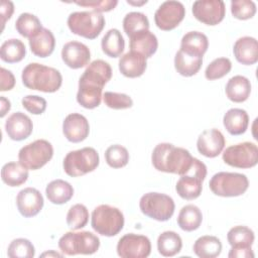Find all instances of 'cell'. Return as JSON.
<instances>
[{
	"label": "cell",
	"mask_w": 258,
	"mask_h": 258,
	"mask_svg": "<svg viewBox=\"0 0 258 258\" xmlns=\"http://www.w3.org/2000/svg\"><path fill=\"white\" fill-rule=\"evenodd\" d=\"M21 79L26 88L44 93L56 92L62 83V77L56 69L38 62L28 63L22 71Z\"/></svg>",
	"instance_id": "3"
},
{
	"label": "cell",
	"mask_w": 258,
	"mask_h": 258,
	"mask_svg": "<svg viewBox=\"0 0 258 258\" xmlns=\"http://www.w3.org/2000/svg\"><path fill=\"white\" fill-rule=\"evenodd\" d=\"M43 204L42 195L34 187H25L21 189L16 197L17 209L25 218L36 216L41 211Z\"/></svg>",
	"instance_id": "17"
},
{
	"label": "cell",
	"mask_w": 258,
	"mask_h": 258,
	"mask_svg": "<svg viewBox=\"0 0 258 258\" xmlns=\"http://www.w3.org/2000/svg\"><path fill=\"white\" fill-rule=\"evenodd\" d=\"M101 47L103 52L108 56L118 57L124 51L125 40L118 29L112 28L103 36L101 40Z\"/></svg>",
	"instance_id": "31"
},
{
	"label": "cell",
	"mask_w": 258,
	"mask_h": 258,
	"mask_svg": "<svg viewBox=\"0 0 258 258\" xmlns=\"http://www.w3.org/2000/svg\"><path fill=\"white\" fill-rule=\"evenodd\" d=\"M53 155V147L45 139H37L25 146L18 152L19 162L27 169L36 170L44 166Z\"/></svg>",
	"instance_id": "11"
},
{
	"label": "cell",
	"mask_w": 258,
	"mask_h": 258,
	"mask_svg": "<svg viewBox=\"0 0 258 258\" xmlns=\"http://www.w3.org/2000/svg\"><path fill=\"white\" fill-rule=\"evenodd\" d=\"M203 64V57L191 56L180 49L174 56V68L176 72L183 77H191L196 75Z\"/></svg>",
	"instance_id": "34"
},
{
	"label": "cell",
	"mask_w": 258,
	"mask_h": 258,
	"mask_svg": "<svg viewBox=\"0 0 258 258\" xmlns=\"http://www.w3.org/2000/svg\"><path fill=\"white\" fill-rule=\"evenodd\" d=\"M28 178V169L20 162H8L2 166L1 179L9 186H19Z\"/></svg>",
	"instance_id": "29"
},
{
	"label": "cell",
	"mask_w": 258,
	"mask_h": 258,
	"mask_svg": "<svg viewBox=\"0 0 258 258\" xmlns=\"http://www.w3.org/2000/svg\"><path fill=\"white\" fill-rule=\"evenodd\" d=\"M232 62L228 57H218L209 63L205 71L206 79L210 81L218 80L230 73Z\"/></svg>",
	"instance_id": "42"
},
{
	"label": "cell",
	"mask_w": 258,
	"mask_h": 258,
	"mask_svg": "<svg viewBox=\"0 0 258 258\" xmlns=\"http://www.w3.org/2000/svg\"><path fill=\"white\" fill-rule=\"evenodd\" d=\"M195 157L188 150L176 147L171 143L157 144L151 155L152 164L158 171L183 175L187 173L194 163Z\"/></svg>",
	"instance_id": "2"
},
{
	"label": "cell",
	"mask_w": 258,
	"mask_h": 258,
	"mask_svg": "<svg viewBox=\"0 0 258 258\" xmlns=\"http://www.w3.org/2000/svg\"><path fill=\"white\" fill-rule=\"evenodd\" d=\"M14 12V4L11 1L2 0L0 5V13H1V23H2V30L4 29L5 23L9 20Z\"/></svg>",
	"instance_id": "48"
},
{
	"label": "cell",
	"mask_w": 258,
	"mask_h": 258,
	"mask_svg": "<svg viewBox=\"0 0 258 258\" xmlns=\"http://www.w3.org/2000/svg\"><path fill=\"white\" fill-rule=\"evenodd\" d=\"M123 28L125 33L130 37L133 34L149 29V20L142 12H129L123 19Z\"/></svg>",
	"instance_id": "38"
},
{
	"label": "cell",
	"mask_w": 258,
	"mask_h": 258,
	"mask_svg": "<svg viewBox=\"0 0 258 258\" xmlns=\"http://www.w3.org/2000/svg\"><path fill=\"white\" fill-rule=\"evenodd\" d=\"M223 160L233 167L251 168L258 162V147L248 141L231 145L223 152Z\"/></svg>",
	"instance_id": "12"
},
{
	"label": "cell",
	"mask_w": 258,
	"mask_h": 258,
	"mask_svg": "<svg viewBox=\"0 0 258 258\" xmlns=\"http://www.w3.org/2000/svg\"><path fill=\"white\" fill-rule=\"evenodd\" d=\"M225 92L228 99L232 102H245L251 93V83L249 79L244 76H234L228 81Z\"/></svg>",
	"instance_id": "27"
},
{
	"label": "cell",
	"mask_w": 258,
	"mask_h": 258,
	"mask_svg": "<svg viewBox=\"0 0 258 258\" xmlns=\"http://www.w3.org/2000/svg\"><path fill=\"white\" fill-rule=\"evenodd\" d=\"M207 176V166L204 162L195 157L194 163L187 173L180 175L175 189L183 200H195L199 198L203 189V181Z\"/></svg>",
	"instance_id": "10"
},
{
	"label": "cell",
	"mask_w": 258,
	"mask_h": 258,
	"mask_svg": "<svg viewBox=\"0 0 258 258\" xmlns=\"http://www.w3.org/2000/svg\"><path fill=\"white\" fill-rule=\"evenodd\" d=\"M22 106L25 110L33 115H40L46 109V101L42 97L36 95H27L21 100Z\"/></svg>",
	"instance_id": "45"
},
{
	"label": "cell",
	"mask_w": 258,
	"mask_h": 258,
	"mask_svg": "<svg viewBox=\"0 0 258 258\" xmlns=\"http://www.w3.org/2000/svg\"><path fill=\"white\" fill-rule=\"evenodd\" d=\"M111 78L112 69L107 61L103 59L92 61L80 78L77 93L78 103L86 109L98 107L102 100L103 88Z\"/></svg>",
	"instance_id": "1"
},
{
	"label": "cell",
	"mask_w": 258,
	"mask_h": 258,
	"mask_svg": "<svg viewBox=\"0 0 258 258\" xmlns=\"http://www.w3.org/2000/svg\"><path fill=\"white\" fill-rule=\"evenodd\" d=\"M0 77H1V84H0V91H9L13 89L15 86V78L13 74L6 70L5 68L0 69Z\"/></svg>",
	"instance_id": "47"
},
{
	"label": "cell",
	"mask_w": 258,
	"mask_h": 258,
	"mask_svg": "<svg viewBox=\"0 0 258 258\" xmlns=\"http://www.w3.org/2000/svg\"><path fill=\"white\" fill-rule=\"evenodd\" d=\"M127 3L128 4H131V5H142V4H145V3H147V1L145 0V1H141V2H133V1H127Z\"/></svg>",
	"instance_id": "52"
},
{
	"label": "cell",
	"mask_w": 258,
	"mask_h": 258,
	"mask_svg": "<svg viewBox=\"0 0 258 258\" xmlns=\"http://www.w3.org/2000/svg\"><path fill=\"white\" fill-rule=\"evenodd\" d=\"M0 102H1V113H0V117H4L6 115V113L10 110L11 108V104L10 101L7 100L5 97H1L0 98Z\"/></svg>",
	"instance_id": "50"
},
{
	"label": "cell",
	"mask_w": 258,
	"mask_h": 258,
	"mask_svg": "<svg viewBox=\"0 0 258 258\" xmlns=\"http://www.w3.org/2000/svg\"><path fill=\"white\" fill-rule=\"evenodd\" d=\"M185 8L179 1L169 0L163 2L155 11L154 21L156 26L164 31L172 30L183 20Z\"/></svg>",
	"instance_id": "13"
},
{
	"label": "cell",
	"mask_w": 258,
	"mask_h": 258,
	"mask_svg": "<svg viewBox=\"0 0 258 258\" xmlns=\"http://www.w3.org/2000/svg\"><path fill=\"white\" fill-rule=\"evenodd\" d=\"M29 46L32 53L39 57H46L53 52L55 38L47 28H42L35 36L29 38Z\"/></svg>",
	"instance_id": "25"
},
{
	"label": "cell",
	"mask_w": 258,
	"mask_h": 258,
	"mask_svg": "<svg viewBox=\"0 0 258 258\" xmlns=\"http://www.w3.org/2000/svg\"><path fill=\"white\" fill-rule=\"evenodd\" d=\"M139 208L145 216L165 222L169 220L174 213V202L171 197L161 192H147L139 201Z\"/></svg>",
	"instance_id": "9"
},
{
	"label": "cell",
	"mask_w": 258,
	"mask_h": 258,
	"mask_svg": "<svg viewBox=\"0 0 258 258\" xmlns=\"http://www.w3.org/2000/svg\"><path fill=\"white\" fill-rule=\"evenodd\" d=\"M130 38V50L138 52L146 58L151 57L157 50L158 40L155 34L149 30H143L133 34Z\"/></svg>",
	"instance_id": "22"
},
{
	"label": "cell",
	"mask_w": 258,
	"mask_h": 258,
	"mask_svg": "<svg viewBox=\"0 0 258 258\" xmlns=\"http://www.w3.org/2000/svg\"><path fill=\"white\" fill-rule=\"evenodd\" d=\"M231 13L239 20L250 19L256 13V4L251 0H234L231 2Z\"/></svg>",
	"instance_id": "43"
},
{
	"label": "cell",
	"mask_w": 258,
	"mask_h": 258,
	"mask_svg": "<svg viewBox=\"0 0 258 258\" xmlns=\"http://www.w3.org/2000/svg\"><path fill=\"white\" fill-rule=\"evenodd\" d=\"M227 239L232 247H251L254 243L255 235L246 226H235L229 230Z\"/></svg>",
	"instance_id": "37"
},
{
	"label": "cell",
	"mask_w": 258,
	"mask_h": 258,
	"mask_svg": "<svg viewBox=\"0 0 258 258\" xmlns=\"http://www.w3.org/2000/svg\"><path fill=\"white\" fill-rule=\"evenodd\" d=\"M45 194L50 203L54 205H62L73 198L74 188L66 180L54 179L46 185Z\"/></svg>",
	"instance_id": "28"
},
{
	"label": "cell",
	"mask_w": 258,
	"mask_h": 258,
	"mask_svg": "<svg viewBox=\"0 0 258 258\" xmlns=\"http://www.w3.org/2000/svg\"><path fill=\"white\" fill-rule=\"evenodd\" d=\"M150 252V240L143 235L126 234L117 244V254L122 258H146Z\"/></svg>",
	"instance_id": "14"
},
{
	"label": "cell",
	"mask_w": 258,
	"mask_h": 258,
	"mask_svg": "<svg viewBox=\"0 0 258 258\" xmlns=\"http://www.w3.org/2000/svg\"><path fill=\"white\" fill-rule=\"evenodd\" d=\"M234 55L242 64L251 66L258 60V43L252 36H243L236 40L233 47Z\"/></svg>",
	"instance_id": "21"
},
{
	"label": "cell",
	"mask_w": 258,
	"mask_h": 258,
	"mask_svg": "<svg viewBox=\"0 0 258 258\" xmlns=\"http://www.w3.org/2000/svg\"><path fill=\"white\" fill-rule=\"evenodd\" d=\"M51 257V256H53V257H61L62 255L61 254H59V253H57V252H54V251H49V252H44V253H42L41 254V257Z\"/></svg>",
	"instance_id": "51"
},
{
	"label": "cell",
	"mask_w": 258,
	"mask_h": 258,
	"mask_svg": "<svg viewBox=\"0 0 258 258\" xmlns=\"http://www.w3.org/2000/svg\"><path fill=\"white\" fill-rule=\"evenodd\" d=\"M226 130L231 135H241L246 132L249 125V116L247 112L240 108L228 110L223 118Z\"/></svg>",
	"instance_id": "26"
},
{
	"label": "cell",
	"mask_w": 258,
	"mask_h": 258,
	"mask_svg": "<svg viewBox=\"0 0 258 258\" xmlns=\"http://www.w3.org/2000/svg\"><path fill=\"white\" fill-rule=\"evenodd\" d=\"M17 32L23 37L31 38L35 36L43 27L37 16L31 13H21L15 22Z\"/></svg>",
	"instance_id": "36"
},
{
	"label": "cell",
	"mask_w": 258,
	"mask_h": 258,
	"mask_svg": "<svg viewBox=\"0 0 258 258\" xmlns=\"http://www.w3.org/2000/svg\"><path fill=\"white\" fill-rule=\"evenodd\" d=\"M26 54L24 43L17 38L5 40L0 48V57L3 61L14 63L22 60Z\"/></svg>",
	"instance_id": "35"
},
{
	"label": "cell",
	"mask_w": 258,
	"mask_h": 258,
	"mask_svg": "<svg viewBox=\"0 0 258 258\" xmlns=\"http://www.w3.org/2000/svg\"><path fill=\"white\" fill-rule=\"evenodd\" d=\"M209 186L216 196L224 198L239 197L248 189L249 180L242 173L221 171L212 176Z\"/></svg>",
	"instance_id": "8"
},
{
	"label": "cell",
	"mask_w": 258,
	"mask_h": 258,
	"mask_svg": "<svg viewBox=\"0 0 258 258\" xmlns=\"http://www.w3.org/2000/svg\"><path fill=\"white\" fill-rule=\"evenodd\" d=\"M68 26L74 34L95 39L105 26V18L95 11H76L69 15Z\"/></svg>",
	"instance_id": "6"
},
{
	"label": "cell",
	"mask_w": 258,
	"mask_h": 258,
	"mask_svg": "<svg viewBox=\"0 0 258 258\" xmlns=\"http://www.w3.org/2000/svg\"><path fill=\"white\" fill-rule=\"evenodd\" d=\"M208 47V37L200 31H189L185 33L180 41V50L191 56L203 57Z\"/></svg>",
	"instance_id": "24"
},
{
	"label": "cell",
	"mask_w": 258,
	"mask_h": 258,
	"mask_svg": "<svg viewBox=\"0 0 258 258\" xmlns=\"http://www.w3.org/2000/svg\"><path fill=\"white\" fill-rule=\"evenodd\" d=\"M79 6L83 7H90L93 11L101 13V12H108L113 10L117 4V0H85V1H76L75 2Z\"/></svg>",
	"instance_id": "46"
},
{
	"label": "cell",
	"mask_w": 258,
	"mask_h": 258,
	"mask_svg": "<svg viewBox=\"0 0 258 258\" xmlns=\"http://www.w3.org/2000/svg\"><path fill=\"white\" fill-rule=\"evenodd\" d=\"M105 159L110 167L121 168L128 163L129 153L124 146L120 144H114L107 148L105 152Z\"/></svg>",
	"instance_id": "39"
},
{
	"label": "cell",
	"mask_w": 258,
	"mask_h": 258,
	"mask_svg": "<svg viewBox=\"0 0 258 258\" xmlns=\"http://www.w3.org/2000/svg\"><path fill=\"white\" fill-rule=\"evenodd\" d=\"M5 130L10 139L21 141L30 136L33 130V124L27 115L22 112H15L6 120Z\"/></svg>",
	"instance_id": "20"
},
{
	"label": "cell",
	"mask_w": 258,
	"mask_h": 258,
	"mask_svg": "<svg viewBox=\"0 0 258 258\" xmlns=\"http://www.w3.org/2000/svg\"><path fill=\"white\" fill-rule=\"evenodd\" d=\"M61 58L71 69H81L87 66L91 59L89 47L79 41H69L61 49Z\"/></svg>",
	"instance_id": "19"
},
{
	"label": "cell",
	"mask_w": 258,
	"mask_h": 258,
	"mask_svg": "<svg viewBox=\"0 0 258 258\" xmlns=\"http://www.w3.org/2000/svg\"><path fill=\"white\" fill-rule=\"evenodd\" d=\"M91 225L98 234L113 237L123 229L124 216L118 208L100 205L92 212Z\"/></svg>",
	"instance_id": "4"
},
{
	"label": "cell",
	"mask_w": 258,
	"mask_h": 258,
	"mask_svg": "<svg viewBox=\"0 0 258 258\" xmlns=\"http://www.w3.org/2000/svg\"><path fill=\"white\" fill-rule=\"evenodd\" d=\"M182 240L180 236L173 231H165L158 236L157 250L164 257H172L180 252Z\"/></svg>",
	"instance_id": "33"
},
{
	"label": "cell",
	"mask_w": 258,
	"mask_h": 258,
	"mask_svg": "<svg viewBox=\"0 0 258 258\" xmlns=\"http://www.w3.org/2000/svg\"><path fill=\"white\" fill-rule=\"evenodd\" d=\"M89 221V212L83 204H76L72 206L67 214V224L72 230H79L84 228Z\"/></svg>",
	"instance_id": "40"
},
{
	"label": "cell",
	"mask_w": 258,
	"mask_h": 258,
	"mask_svg": "<svg viewBox=\"0 0 258 258\" xmlns=\"http://www.w3.org/2000/svg\"><path fill=\"white\" fill-rule=\"evenodd\" d=\"M192 250L201 258H215L222 252V243L215 236H202L195 242Z\"/></svg>",
	"instance_id": "30"
},
{
	"label": "cell",
	"mask_w": 258,
	"mask_h": 258,
	"mask_svg": "<svg viewBox=\"0 0 258 258\" xmlns=\"http://www.w3.org/2000/svg\"><path fill=\"white\" fill-rule=\"evenodd\" d=\"M103 100L107 107L114 110L128 109L133 106V100L131 97L123 93L105 92L103 95Z\"/></svg>",
	"instance_id": "44"
},
{
	"label": "cell",
	"mask_w": 258,
	"mask_h": 258,
	"mask_svg": "<svg viewBox=\"0 0 258 258\" xmlns=\"http://www.w3.org/2000/svg\"><path fill=\"white\" fill-rule=\"evenodd\" d=\"M34 254V246L29 240L24 238L14 239L7 249V255L10 258H32Z\"/></svg>",
	"instance_id": "41"
},
{
	"label": "cell",
	"mask_w": 258,
	"mask_h": 258,
	"mask_svg": "<svg viewBox=\"0 0 258 258\" xmlns=\"http://www.w3.org/2000/svg\"><path fill=\"white\" fill-rule=\"evenodd\" d=\"M225 144L226 140L223 133L216 128L203 131L197 141L199 152L209 158L218 156L223 151Z\"/></svg>",
	"instance_id": "16"
},
{
	"label": "cell",
	"mask_w": 258,
	"mask_h": 258,
	"mask_svg": "<svg viewBox=\"0 0 258 258\" xmlns=\"http://www.w3.org/2000/svg\"><path fill=\"white\" fill-rule=\"evenodd\" d=\"M146 57L135 51H128L119 60V71L127 78H138L146 70Z\"/></svg>",
	"instance_id": "23"
},
{
	"label": "cell",
	"mask_w": 258,
	"mask_h": 258,
	"mask_svg": "<svg viewBox=\"0 0 258 258\" xmlns=\"http://www.w3.org/2000/svg\"><path fill=\"white\" fill-rule=\"evenodd\" d=\"M60 251L69 256L84 254L91 255L98 251L100 239L89 231L67 232L58 240Z\"/></svg>",
	"instance_id": "5"
},
{
	"label": "cell",
	"mask_w": 258,
	"mask_h": 258,
	"mask_svg": "<svg viewBox=\"0 0 258 258\" xmlns=\"http://www.w3.org/2000/svg\"><path fill=\"white\" fill-rule=\"evenodd\" d=\"M62 132L69 141L78 143L84 141L88 137L90 125L85 116L79 113H72L63 120Z\"/></svg>",
	"instance_id": "18"
},
{
	"label": "cell",
	"mask_w": 258,
	"mask_h": 258,
	"mask_svg": "<svg viewBox=\"0 0 258 258\" xmlns=\"http://www.w3.org/2000/svg\"><path fill=\"white\" fill-rule=\"evenodd\" d=\"M229 258H253L254 253L251 247H232L229 254Z\"/></svg>",
	"instance_id": "49"
},
{
	"label": "cell",
	"mask_w": 258,
	"mask_h": 258,
	"mask_svg": "<svg viewBox=\"0 0 258 258\" xmlns=\"http://www.w3.org/2000/svg\"><path fill=\"white\" fill-rule=\"evenodd\" d=\"M202 221L203 214L195 205H186L182 207L177 217V224L179 228L185 232H191L199 229Z\"/></svg>",
	"instance_id": "32"
},
{
	"label": "cell",
	"mask_w": 258,
	"mask_h": 258,
	"mask_svg": "<svg viewBox=\"0 0 258 258\" xmlns=\"http://www.w3.org/2000/svg\"><path fill=\"white\" fill-rule=\"evenodd\" d=\"M191 11L199 21L207 25H217L224 19L226 7L222 0H199L194 2Z\"/></svg>",
	"instance_id": "15"
},
{
	"label": "cell",
	"mask_w": 258,
	"mask_h": 258,
	"mask_svg": "<svg viewBox=\"0 0 258 258\" xmlns=\"http://www.w3.org/2000/svg\"><path fill=\"white\" fill-rule=\"evenodd\" d=\"M100 162L99 154L93 147L70 151L62 162L64 172L73 177L82 176L95 170Z\"/></svg>",
	"instance_id": "7"
}]
</instances>
